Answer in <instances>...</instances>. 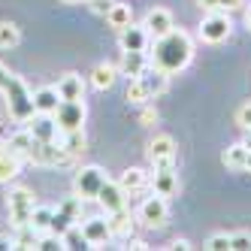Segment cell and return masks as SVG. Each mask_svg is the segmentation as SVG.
Instances as JSON below:
<instances>
[{
    "label": "cell",
    "instance_id": "cell-7",
    "mask_svg": "<svg viewBox=\"0 0 251 251\" xmlns=\"http://www.w3.org/2000/svg\"><path fill=\"white\" fill-rule=\"evenodd\" d=\"M103 182H106V173L100 167H82L76 173V194L82 200H97Z\"/></svg>",
    "mask_w": 251,
    "mask_h": 251
},
{
    "label": "cell",
    "instance_id": "cell-14",
    "mask_svg": "<svg viewBox=\"0 0 251 251\" xmlns=\"http://www.w3.org/2000/svg\"><path fill=\"white\" fill-rule=\"evenodd\" d=\"M124 191L118 182H109V178H106L103 182V188H100V194H97V203L106 209V215H112V212H118V209H124Z\"/></svg>",
    "mask_w": 251,
    "mask_h": 251
},
{
    "label": "cell",
    "instance_id": "cell-41",
    "mask_svg": "<svg viewBox=\"0 0 251 251\" xmlns=\"http://www.w3.org/2000/svg\"><path fill=\"white\" fill-rule=\"evenodd\" d=\"M6 248H15V242H9V239H0V251H6Z\"/></svg>",
    "mask_w": 251,
    "mask_h": 251
},
{
    "label": "cell",
    "instance_id": "cell-35",
    "mask_svg": "<svg viewBox=\"0 0 251 251\" xmlns=\"http://www.w3.org/2000/svg\"><path fill=\"white\" fill-rule=\"evenodd\" d=\"M206 248L209 251H227L230 248V236L227 233H212V236L206 239Z\"/></svg>",
    "mask_w": 251,
    "mask_h": 251
},
{
    "label": "cell",
    "instance_id": "cell-18",
    "mask_svg": "<svg viewBox=\"0 0 251 251\" xmlns=\"http://www.w3.org/2000/svg\"><path fill=\"white\" fill-rule=\"evenodd\" d=\"M82 233H85V239L88 245H100L106 239H112V233H109V218H88L82 224Z\"/></svg>",
    "mask_w": 251,
    "mask_h": 251
},
{
    "label": "cell",
    "instance_id": "cell-36",
    "mask_svg": "<svg viewBox=\"0 0 251 251\" xmlns=\"http://www.w3.org/2000/svg\"><path fill=\"white\" fill-rule=\"evenodd\" d=\"M230 248L233 251H251V233H233V236H230Z\"/></svg>",
    "mask_w": 251,
    "mask_h": 251
},
{
    "label": "cell",
    "instance_id": "cell-29",
    "mask_svg": "<svg viewBox=\"0 0 251 251\" xmlns=\"http://www.w3.org/2000/svg\"><path fill=\"white\" fill-rule=\"evenodd\" d=\"M73 224H76L73 215H67L64 209H58L55 215H51V227H49V233H55V236H64V233L73 227Z\"/></svg>",
    "mask_w": 251,
    "mask_h": 251
},
{
    "label": "cell",
    "instance_id": "cell-16",
    "mask_svg": "<svg viewBox=\"0 0 251 251\" xmlns=\"http://www.w3.org/2000/svg\"><path fill=\"white\" fill-rule=\"evenodd\" d=\"M151 185H154V194H160V197H173V194L178 191L176 167H154V178H151Z\"/></svg>",
    "mask_w": 251,
    "mask_h": 251
},
{
    "label": "cell",
    "instance_id": "cell-21",
    "mask_svg": "<svg viewBox=\"0 0 251 251\" xmlns=\"http://www.w3.org/2000/svg\"><path fill=\"white\" fill-rule=\"evenodd\" d=\"M115 67H109V64H97L94 70H91V85L97 88V91H106V88H112L115 85Z\"/></svg>",
    "mask_w": 251,
    "mask_h": 251
},
{
    "label": "cell",
    "instance_id": "cell-19",
    "mask_svg": "<svg viewBox=\"0 0 251 251\" xmlns=\"http://www.w3.org/2000/svg\"><path fill=\"white\" fill-rule=\"evenodd\" d=\"M146 67H149V55H146V51H124V58H121V76L136 79Z\"/></svg>",
    "mask_w": 251,
    "mask_h": 251
},
{
    "label": "cell",
    "instance_id": "cell-40",
    "mask_svg": "<svg viewBox=\"0 0 251 251\" xmlns=\"http://www.w3.org/2000/svg\"><path fill=\"white\" fill-rule=\"evenodd\" d=\"M154 118H157V115H154L151 109H146V112H142V121H146V124H149V121H154Z\"/></svg>",
    "mask_w": 251,
    "mask_h": 251
},
{
    "label": "cell",
    "instance_id": "cell-38",
    "mask_svg": "<svg viewBox=\"0 0 251 251\" xmlns=\"http://www.w3.org/2000/svg\"><path fill=\"white\" fill-rule=\"evenodd\" d=\"M91 6H94V12H109L112 6H115V0H91Z\"/></svg>",
    "mask_w": 251,
    "mask_h": 251
},
{
    "label": "cell",
    "instance_id": "cell-42",
    "mask_svg": "<svg viewBox=\"0 0 251 251\" xmlns=\"http://www.w3.org/2000/svg\"><path fill=\"white\" fill-rule=\"evenodd\" d=\"M242 142H245V146H248V149H251V127H248V130H245V139H242Z\"/></svg>",
    "mask_w": 251,
    "mask_h": 251
},
{
    "label": "cell",
    "instance_id": "cell-32",
    "mask_svg": "<svg viewBox=\"0 0 251 251\" xmlns=\"http://www.w3.org/2000/svg\"><path fill=\"white\" fill-rule=\"evenodd\" d=\"M200 6L209 12H233L242 6V0H200Z\"/></svg>",
    "mask_w": 251,
    "mask_h": 251
},
{
    "label": "cell",
    "instance_id": "cell-6",
    "mask_svg": "<svg viewBox=\"0 0 251 251\" xmlns=\"http://www.w3.org/2000/svg\"><path fill=\"white\" fill-rule=\"evenodd\" d=\"M55 121H58V127L61 133L67 130H79L82 124H85V100H61L58 106V112H55Z\"/></svg>",
    "mask_w": 251,
    "mask_h": 251
},
{
    "label": "cell",
    "instance_id": "cell-39",
    "mask_svg": "<svg viewBox=\"0 0 251 251\" xmlns=\"http://www.w3.org/2000/svg\"><path fill=\"white\" fill-rule=\"evenodd\" d=\"M9 76H12V73H9V70H6L3 64H0V91H3V88H6V82H9Z\"/></svg>",
    "mask_w": 251,
    "mask_h": 251
},
{
    "label": "cell",
    "instance_id": "cell-20",
    "mask_svg": "<svg viewBox=\"0 0 251 251\" xmlns=\"http://www.w3.org/2000/svg\"><path fill=\"white\" fill-rule=\"evenodd\" d=\"M82 91H85V85H82V76H76V73H67V76L58 82V94H61V100H79Z\"/></svg>",
    "mask_w": 251,
    "mask_h": 251
},
{
    "label": "cell",
    "instance_id": "cell-27",
    "mask_svg": "<svg viewBox=\"0 0 251 251\" xmlns=\"http://www.w3.org/2000/svg\"><path fill=\"white\" fill-rule=\"evenodd\" d=\"M22 40L19 27H15L12 22H0V49H15Z\"/></svg>",
    "mask_w": 251,
    "mask_h": 251
},
{
    "label": "cell",
    "instance_id": "cell-8",
    "mask_svg": "<svg viewBox=\"0 0 251 251\" xmlns=\"http://www.w3.org/2000/svg\"><path fill=\"white\" fill-rule=\"evenodd\" d=\"M230 30H233V25L227 19V12H212V15H206L203 25H200V37L206 43H224L230 37Z\"/></svg>",
    "mask_w": 251,
    "mask_h": 251
},
{
    "label": "cell",
    "instance_id": "cell-45",
    "mask_svg": "<svg viewBox=\"0 0 251 251\" xmlns=\"http://www.w3.org/2000/svg\"><path fill=\"white\" fill-rule=\"evenodd\" d=\"M61 3H79V0H61Z\"/></svg>",
    "mask_w": 251,
    "mask_h": 251
},
{
    "label": "cell",
    "instance_id": "cell-28",
    "mask_svg": "<svg viewBox=\"0 0 251 251\" xmlns=\"http://www.w3.org/2000/svg\"><path fill=\"white\" fill-rule=\"evenodd\" d=\"M64 149L73 154V157L82 154V151H85V130H82V127H79V130H67V133H64Z\"/></svg>",
    "mask_w": 251,
    "mask_h": 251
},
{
    "label": "cell",
    "instance_id": "cell-4",
    "mask_svg": "<svg viewBox=\"0 0 251 251\" xmlns=\"http://www.w3.org/2000/svg\"><path fill=\"white\" fill-rule=\"evenodd\" d=\"M25 160H33V164H46V167H58V164H70L73 154L64 149V142H37L33 139V146L27 149Z\"/></svg>",
    "mask_w": 251,
    "mask_h": 251
},
{
    "label": "cell",
    "instance_id": "cell-23",
    "mask_svg": "<svg viewBox=\"0 0 251 251\" xmlns=\"http://www.w3.org/2000/svg\"><path fill=\"white\" fill-rule=\"evenodd\" d=\"M124 191H142L149 185V173H142L139 167H130V170H124L121 173V182H118Z\"/></svg>",
    "mask_w": 251,
    "mask_h": 251
},
{
    "label": "cell",
    "instance_id": "cell-5",
    "mask_svg": "<svg viewBox=\"0 0 251 251\" xmlns=\"http://www.w3.org/2000/svg\"><path fill=\"white\" fill-rule=\"evenodd\" d=\"M6 206H9V218L15 227H25L30 224V215H33V194L27 188H12L6 194Z\"/></svg>",
    "mask_w": 251,
    "mask_h": 251
},
{
    "label": "cell",
    "instance_id": "cell-31",
    "mask_svg": "<svg viewBox=\"0 0 251 251\" xmlns=\"http://www.w3.org/2000/svg\"><path fill=\"white\" fill-rule=\"evenodd\" d=\"M64 248H73V251H79V248H88V239H85V233H82V227H70L67 233H64Z\"/></svg>",
    "mask_w": 251,
    "mask_h": 251
},
{
    "label": "cell",
    "instance_id": "cell-44",
    "mask_svg": "<svg viewBox=\"0 0 251 251\" xmlns=\"http://www.w3.org/2000/svg\"><path fill=\"white\" fill-rule=\"evenodd\" d=\"M245 22H248V27H251V9H248V15H245Z\"/></svg>",
    "mask_w": 251,
    "mask_h": 251
},
{
    "label": "cell",
    "instance_id": "cell-2",
    "mask_svg": "<svg viewBox=\"0 0 251 251\" xmlns=\"http://www.w3.org/2000/svg\"><path fill=\"white\" fill-rule=\"evenodd\" d=\"M170 85V73H164V70H142V73L136 79H130L127 85V100L130 103H149L154 100L157 94H164Z\"/></svg>",
    "mask_w": 251,
    "mask_h": 251
},
{
    "label": "cell",
    "instance_id": "cell-12",
    "mask_svg": "<svg viewBox=\"0 0 251 251\" xmlns=\"http://www.w3.org/2000/svg\"><path fill=\"white\" fill-rule=\"evenodd\" d=\"M22 160H25V157L15 151L9 142H0V185H3V182H12V178L19 176Z\"/></svg>",
    "mask_w": 251,
    "mask_h": 251
},
{
    "label": "cell",
    "instance_id": "cell-13",
    "mask_svg": "<svg viewBox=\"0 0 251 251\" xmlns=\"http://www.w3.org/2000/svg\"><path fill=\"white\" fill-rule=\"evenodd\" d=\"M121 51H146L149 46V30L146 25H127V27H121Z\"/></svg>",
    "mask_w": 251,
    "mask_h": 251
},
{
    "label": "cell",
    "instance_id": "cell-22",
    "mask_svg": "<svg viewBox=\"0 0 251 251\" xmlns=\"http://www.w3.org/2000/svg\"><path fill=\"white\" fill-rule=\"evenodd\" d=\"M224 167L227 170H245V160H248V146L245 142H236V146H230L227 151H224Z\"/></svg>",
    "mask_w": 251,
    "mask_h": 251
},
{
    "label": "cell",
    "instance_id": "cell-24",
    "mask_svg": "<svg viewBox=\"0 0 251 251\" xmlns=\"http://www.w3.org/2000/svg\"><path fill=\"white\" fill-rule=\"evenodd\" d=\"M109 233H112V236H130V233H133V221H130V215L124 209L109 215Z\"/></svg>",
    "mask_w": 251,
    "mask_h": 251
},
{
    "label": "cell",
    "instance_id": "cell-34",
    "mask_svg": "<svg viewBox=\"0 0 251 251\" xmlns=\"http://www.w3.org/2000/svg\"><path fill=\"white\" fill-rule=\"evenodd\" d=\"M37 248L40 251H58V248H64V239L55 236V233H43L40 242H37Z\"/></svg>",
    "mask_w": 251,
    "mask_h": 251
},
{
    "label": "cell",
    "instance_id": "cell-33",
    "mask_svg": "<svg viewBox=\"0 0 251 251\" xmlns=\"http://www.w3.org/2000/svg\"><path fill=\"white\" fill-rule=\"evenodd\" d=\"M9 146H12L15 151H19L22 157H25V154H27V149L33 146V136H30V130H25V133H19V136H12V139H9Z\"/></svg>",
    "mask_w": 251,
    "mask_h": 251
},
{
    "label": "cell",
    "instance_id": "cell-3",
    "mask_svg": "<svg viewBox=\"0 0 251 251\" xmlns=\"http://www.w3.org/2000/svg\"><path fill=\"white\" fill-rule=\"evenodd\" d=\"M3 94H6V103H9V115L15 121H30V115L37 112L33 109V94L27 91V85L19 76H9Z\"/></svg>",
    "mask_w": 251,
    "mask_h": 251
},
{
    "label": "cell",
    "instance_id": "cell-43",
    "mask_svg": "<svg viewBox=\"0 0 251 251\" xmlns=\"http://www.w3.org/2000/svg\"><path fill=\"white\" fill-rule=\"evenodd\" d=\"M245 170L251 173V149H248V160H245Z\"/></svg>",
    "mask_w": 251,
    "mask_h": 251
},
{
    "label": "cell",
    "instance_id": "cell-37",
    "mask_svg": "<svg viewBox=\"0 0 251 251\" xmlns=\"http://www.w3.org/2000/svg\"><path fill=\"white\" fill-rule=\"evenodd\" d=\"M236 121H239V127H242V130H248V127H251V103H245L242 109L236 112Z\"/></svg>",
    "mask_w": 251,
    "mask_h": 251
},
{
    "label": "cell",
    "instance_id": "cell-11",
    "mask_svg": "<svg viewBox=\"0 0 251 251\" xmlns=\"http://www.w3.org/2000/svg\"><path fill=\"white\" fill-rule=\"evenodd\" d=\"M149 157H151V164L154 167H173V160H176V142L173 136H154L151 139V146H149Z\"/></svg>",
    "mask_w": 251,
    "mask_h": 251
},
{
    "label": "cell",
    "instance_id": "cell-26",
    "mask_svg": "<svg viewBox=\"0 0 251 251\" xmlns=\"http://www.w3.org/2000/svg\"><path fill=\"white\" fill-rule=\"evenodd\" d=\"M51 215H55V209H49V206H33V215H30V227L40 233H49L51 227Z\"/></svg>",
    "mask_w": 251,
    "mask_h": 251
},
{
    "label": "cell",
    "instance_id": "cell-10",
    "mask_svg": "<svg viewBox=\"0 0 251 251\" xmlns=\"http://www.w3.org/2000/svg\"><path fill=\"white\" fill-rule=\"evenodd\" d=\"M27 130H30V136L37 139V142H55L61 127H58L55 115H43V112H33V115H30V124H27Z\"/></svg>",
    "mask_w": 251,
    "mask_h": 251
},
{
    "label": "cell",
    "instance_id": "cell-17",
    "mask_svg": "<svg viewBox=\"0 0 251 251\" xmlns=\"http://www.w3.org/2000/svg\"><path fill=\"white\" fill-rule=\"evenodd\" d=\"M58 106H61V94H58V88L46 85V88H40V91L33 94V109L43 112V115H55V112H58Z\"/></svg>",
    "mask_w": 251,
    "mask_h": 251
},
{
    "label": "cell",
    "instance_id": "cell-25",
    "mask_svg": "<svg viewBox=\"0 0 251 251\" xmlns=\"http://www.w3.org/2000/svg\"><path fill=\"white\" fill-rule=\"evenodd\" d=\"M106 22H109V27L121 30V27H127V25L133 22V12H130V6H127V3H115L109 12H106Z\"/></svg>",
    "mask_w": 251,
    "mask_h": 251
},
{
    "label": "cell",
    "instance_id": "cell-1",
    "mask_svg": "<svg viewBox=\"0 0 251 251\" xmlns=\"http://www.w3.org/2000/svg\"><path fill=\"white\" fill-rule=\"evenodd\" d=\"M194 58V43L185 30H170L164 37L154 40V49H151V67L164 70V73H178L185 70Z\"/></svg>",
    "mask_w": 251,
    "mask_h": 251
},
{
    "label": "cell",
    "instance_id": "cell-15",
    "mask_svg": "<svg viewBox=\"0 0 251 251\" xmlns=\"http://www.w3.org/2000/svg\"><path fill=\"white\" fill-rule=\"evenodd\" d=\"M146 30H149V37H164V33H170L176 25H173V15H170V9H149V15H146Z\"/></svg>",
    "mask_w": 251,
    "mask_h": 251
},
{
    "label": "cell",
    "instance_id": "cell-9",
    "mask_svg": "<svg viewBox=\"0 0 251 251\" xmlns=\"http://www.w3.org/2000/svg\"><path fill=\"white\" fill-rule=\"evenodd\" d=\"M167 215H170L167 197H160V194L149 197V200L139 206V221L149 224V227H164V224H167Z\"/></svg>",
    "mask_w": 251,
    "mask_h": 251
},
{
    "label": "cell",
    "instance_id": "cell-30",
    "mask_svg": "<svg viewBox=\"0 0 251 251\" xmlns=\"http://www.w3.org/2000/svg\"><path fill=\"white\" fill-rule=\"evenodd\" d=\"M19 230V236H15L12 242H15V248H37V242H40V233L33 230L30 224H25V227H15Z\"/></svg>",
    "mask_w": 251,
    "mask_h": 251
}]
</instances>
